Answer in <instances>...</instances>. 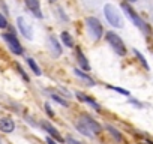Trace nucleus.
I'll return each mask as SVG.
<instances>
[{"instance_id": "obj_6", "label": "nucleus", "mask_w": 153, "mask_h": 144, "mask_svg": "<svg viewBox=\"0 0 153 144\" xmlns=\"http://www.w3.org/2000/svg\"><path fill=\"white\" fill-rule=\"evenodd\" d=\"M17 24H18V29L21 32V35L26 38V39H32L33 38V30H32V26L23 18V17H18L17 18Z\"/></svg>"}, {"instance_id": "obj_2", "label": "nucleus", "mask_w": 153, "mask_h": 144, "mask_svg": "<svg viewBox=\"0 0 153 144\" xmlns=\"http://www.w3.org/2000/svg\"><path fill=\"white\" fill-rule=\"evenodd\" d=\"M104 15L107 18V21L113 26V27H117V29H122L123 27V18L119 12V9L111 5V3H107L104 6Z\"/></svg>"}, {"instance_id": "obj_16", "label": "nucleus", "mask_w": 153, "mask_h": 144, "mask_svg": "<svg viewBox=\"0 0 153 144\" xmlns=\"http://www.w3.org/2000/svg\"><path fill=\"white\" fill-rule=\"evenodd\" d=\"M27 63H29V66L32 68V71L35 72V75H38V77H39V75L42 74V72H41V68L38 66V63H36L33 59H27Z\"/></svg>"}, {"instance_id": "obj_12", "label": "nucleus", "mask_w": 153, "mask_h": 144, "mask_svg": "<svg viewBox=\"0 0 153 144\" xmlns=\"http://www.w3.org/2000/svg\"><path fill=\"white\" fill-rule=\"evenodd\" d=\"M75 126H76V129H78L81 134H84V135H86V137H89V138H92V137L95 135V134H93V132H92V131H90V129H89V128H87V126L81 122V120H80L78 123H76Z\"/></svg>"}, {"instance_id": "obj_11", "label": "nucleus", "mask_w": 153, "mask_h": 144, "mask_svg": "<svg viewBox=\"0 0 153 144\" xmlns=\"http://www.w3.org/2000/svg\"><path fill=\"white\" fill-rule=\"evenodd\" d=\"M76 57H78V63H80V66H81L84 71H90V65H89L86 56L81 53V50H76Z\"/></svg>"}, {"instance_id": "obj_29", "label": "nucleus", "mask_w": 153, "mask_h": 144, "mask_svg": "<svg viewBox=\"0 0 153 144\" xmlns=\"http://www.w3.org/2000/svg\"><path fill=\"white\" fill-rule=\"evenodd\" d=\"M129 2H131V3H134V2H137V0H129Z\"/></svg>"}, {"instance_id": "obj_8", "label": "nucleus", "mask_w": 153, "mask_h": 144, "mask_svg": "<svg viewBox=\"0 0 153 144\" xmlns=\"http://www.w3.org/2000/svg\"><path fill=\"white\" fill-rule=\"evenodd\" d=\"M14 129H15V123H14L12 119H9V117L0 119V131H2V132H5V134H11Z\"/></svg>"}, {"instance_id": "obj_13", "label": "nucleus", "mask_w": 153, "mask_h": 144, "mask_svg": "<svg viewBox=\"0 0 153 144\" xmlns=\"http://www.w3.org/2000/svg\"><path fill=\"white\" fill-rule=\"evenodd\" d=\"M74 72H75V75L78 77V78H81L83 81H86L89 86H95V81L89 77V75H86V74H83V71H80V69H74Z\"/></svg>"}, {"instance_id": "obj_4", "label": "nucleus", "mask_w": 153, "mask_h": 144, "mask_svg": "<svg viewBox=\"0 0 153 144\" xmlns=\"http://www.w3.org/2000/svg\"><path fill=\"white\" fill-rule=\"evenodd\" d=\"M86 24H87V29H89L92 38L95 41H99L102 38V35H104V29H102L101 21L96 17H87L86 18Z\"/></svg>"}, {"instance_id": "obj_21", "label": "nucleus", "mask_w": 153, "mask_h": 144, "mask_svg": "<svg viewBox=\"0 0 153 144\" xmlns=\"http://www.w3.org/2000/svg\"><path fill=\"white\" fill-rule=\"evenodd\" d=\"M15 66H17V71H18V72H20V75H21V77H23V78H24V81H30V78H29V77H27V74H26V72H24V69H23V68H21V66H20V65H18V63H17V65H15Z\"/></svg>"}, {"instance_id": "obj_25", "label": "nucleus", "mask_w": 153, "mask_h": 144, "mask_svg": "<svg viewBox=\"0 0 153 144\" xmlns=\"http://www.w3.org/2000/svg\"><path fill=\"white\" fill-rule=\"evenodd\" d=\"M45 141H47V144H57V143H56V141H54L51 137H47V138H45Z\"/></svg>"}, {"instance_id": "obj_30", "label": "nucleus", "mask_w": 153, "mask_h": 144, "mask_svg": "<svg viewBox=\"0 0 153 144\" xmlns=\"http://www.w3.org/2000/svg\"><path fill=\"white\" fill-rule=\"evenodd\" d=\"M50 2H51V3H54V2H56V0H50Z\"/></svg>"}, {"instance_id": "obj_9", "label": "nucleus", "mask_w": 153, "mask_h": 144, "mask_svg": "<svg viewBox=\"0 0 153 144\" xmlns=\"http://www.w3.org/2000/svg\"><path fill=\"white\" fill-rule=\"evenodd\" d=\"M42 128H44V129H45V131L50 134V137L56 138V140H57V141H60V143H63V141H65V140L60 137L59 131H57V129H56V128H54L51 123H48V122H42Z\"/></svg>"}, {"instance_id": "obj_26", "label": "nucleus", "mask_w": 153, "mask_h": 144, "mask_svg": "<svg viewBox=\"0 0 153 144\" xmlns=\"http://www.w3.org/2000/svg\"><path fill=\"white\" fill-rule=\"evenodd\" d=\"M129 102H132V104H134V105H137V107H143V105H141L138 101H135V99H129Z\"/></svg>"}, {"instance_id": "obj_17", "label": "nucleus", "mask_w": 153, "mask_h": 144, "mask_svg": "<svg viewBox=\"0 0 153 144\" xmlns=\"http://www.w3.org/2000/svg\"><path fill=\"white\" fill-rule=\"evenodd\" d=\"M107 131H110V134H111V135H113V137H114L117 141H123V137H122V134H120V132H119L116 128H113L111 125H107Z\"/></svg>"}, {"instance_id": "obj_15", "label": "nucleus", "mask_w": 153, "mask_h": 144, "mask_svg": "<svg viewBox=\"0 0 153 144\" xmlns=\"http://www.w3.org/2000/svg\"><path fill=\"white\" fill-rule=\"evenodd\" d=\"M50 44H51V47H53L54 54H56V56H60V54H62V47H60L59 41H57L54 36H50Z\"/></svg>"}, {"instance_id": "obj_22", "label": "nucleus", "mask_w": 153, "mask_h": 144, "mask_svg": "<svg viewBox=\"0 0 153 144\" xmlns=\"http://www.w3.org/2000/svg\"><path fill=\"white\" fill-rule=\"evenodd\" d=\"M110 89H111V90H116V92H119V93H122V95H125V96H131V93H129L128 90H125V89H120V87H113V86H110Z\"/></svg>"}, {"instance_id": "obj_18", "label": "nucleus", "mask_w": 153, "mask_h": 144, "mask_svg": "<svg viewBox=\"0 0 153 144\" xmlns=\"http://www.w3.org/2000/svg\"><path fill=\"white\" fill-rule=\"evenodd\" d=\"M60 38L63 39V42H65V45H66V47H74V41H72V36H71V35H69L68 32H63Z\"/></svg>"}, {"instance_id": "obj_3", "label": "nucleus", "mask_w": 153, "mask_h": 144, "mask_svg": "<svg viewBox=\"0 0 153 144\" xmlns=\"http://www.w3.org/2000/svg\"><path fill=\"white\" fill-rule=\"evenodd\" d=\"M105 38H107L108 44L111 45V48L114 50L116 54H119V56H125L126 54V47H125V44H123V41L120 39L119 35H116L114 32H107Z\"/></svg>"}, {"instance_id": "obj_20", "label": "nucleus", "mask_w": 153, "mask_h": 144, "mask_svg": "<svg viewBox=\"0 0 153 144\" xmlns=\"http://www.w3.org/2000/svg\"><path fill=\"white\" fill-rule=\"evenodd\" d=\"M51 98H53L56 102H59L60 105H63V107H68V105H69V104H68V101H65L63 98H60V95H54V93H53V95H51Z\"/></svg>"}, {"instance_id": "obj_1", "label": "nucleus", "mask_w": 153, "mask_h": 144, "mask_svg": "<svg viewBox=\"0 0 153 144\" xmlns=\"http://www.w3.org/2000/svg\"><path fill=\"white\" fill-rule=\"evenodd\" d=\"M122 9H123L125 15H126V17L135 24V27H138L146 36L150 35V26H149V24H147V23H146V21H144V20H143V18L134 11V9H132L128 3H122Z\"/></svg>"}, {"instance_id": "obj_10", "label": "nucleus", "mask_w": 153, "mask_h": 144, "mask_svg": "<svg viewBox=\"0 0 153 144\" xmlns=\"http://www.w3.org/2000/svg\"><path fill=\"white\" fill-rule=\"evenodd\" d=\"M26 5H27V8L32 11V14H33V15H36L38 18H42L39 0H26Z\"/></svg>"}, {"instance_id": "obj_27", "label": "nucleus", "mask_w": 153, "mask_h": 144, "mask_svg": "<svg viewBox=\"0 0 153 144\" xmlns=\"http://www.w3.org/2000/svg\"><path fill=\"white\" fill-rule=\"evenodd\" d=\"M45 111H47V113H48V114H50V116H51V117H53V116H54V114H53V111H51V110H50V107H48V105H45Z\"/></svg>"}, {"instance_id": "obj_5", "label": "nucleus", "mask_w": 153, "mask_h": 144, "mask_svg": "<svg viewBox=\"0 0 153 144\" xmlns=\"http://www.w3.org/2000/svg\"><path fill=\"white\" fill-rule=\"evenodd\" d=\"M2 36H3V39L6 41V44L9 45V48H11V51H12L14 54L21 56V54L24 53V50H23V47H21V44L18 42V39H17L15 35H12V33H5V35H2Z\"/></svg>"}, {"instance_id": "obj_19", "label": "nucleus", "mask_w": 153, "mask_h": 144, "mask_svg": "<svg viewBox=\"0 0 153 144\" xmlns=\"http://www.w3.org/2000/svg\"><path fill=\"white\" fill-rule=\"evenodd\" d=\"M134 54H135V56L138 57V60H140V63H141V65L144 66V69H147V71H149V69H150V66H149V63L146 62L144 56H143V54H141L140 51H137V50H134Z\"/></svg>"}, {"instance_id": "obj_24", "label": "nucleus", "mask_w": 153, "mask_h": 144, "mask_svg": "<svg viewBox=\"0 0 153 144\" xmlns=\"http://www.w3.org/2000/svg\"><path fill=\"white\" fill-rule=\"evenodd\" d=\"M66 144H83V143H80V141H76V140H74V138H71V137H68L66 140Z\"/></svg>"}, {"instance_id": "obj_28", "label": "nucleus", "mask_w": 153, "mask_h": 144, "mask_svg": "<svg viewBox=\"0 0 153 144\" xmlns=\"http://www.w3.org/2000/svg\"><path fill=\"white\" fill-rule=\"evenodd\" d=\"M147 144H153V141H147Z\"/></svg>"}, {"instance_id": "obj_23", "label": "nucleus", "mask_w": 153, "mask_h": 144, "mask_svg": "<svg viewBox=\"0 0 153 144\" xmlns=\"http://www.w3.org/2000/svg\"><path fill=\"white\" fill-rule=\"evenodd\" d=\"M6 26H8V21H6V18L0 14V29H6Z\"/></svg>"}, {"instance_id": "obj_7", "label": "nucleus", "mask_w": 153, "mask_h": 144, "mask_svg": "<svg viewBox=\"0 0 153 144\" xmlns=\"http://www.w3.org/2000/svg\"><path fill=\"white\" fill-rule=\"evenodd\" d=\"M81 122L95 134V135H98V134H101V131H102V126L98 123V122H95L92 117H89V116H83L81 117Z\"/></svg>"}, {"instance_id": "obj_14", "label": "nucleus", "mask_w": 153, "mask_h": 144, "mask_svg": "<svg viewBox=\"0 0 153 144\" xmlns=\"http://www.w3.org/2000/svg\"><path fill=\"white\" fill-rule=\"evenodd\" d=\"M76 98H78L80 101H84V102L90 104V105H92V107H93L95 110H98V111L101 110V107H99V105H98V104H96V102H95L93 99H90L89 96H86V95H83V93H76Z\"/></svg>"}]
</instances>
